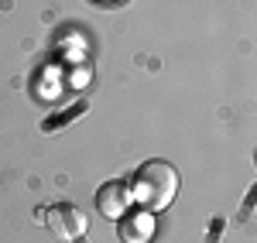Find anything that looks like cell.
Wrapping results in <instances>:
<instances>
[{
    "mask_svg": "<svg viewBox=\"0 0 257 243\" xmlns=\"http://www.w3.org/2000/svg\"><path fill=\"white\" fill-rule=\"evenodd\" d=\"M131 195L141 202V209L148 212H161L175 202L178 195V171L175 164L151 158L134 171V182H131Z\"/></svg>",
    "mask_w": 257,
    "mask_h": 243,
    "instance_id": "6da1fadb",
    "label": "cell"
},
{
    "mask_svg": "<svg viewBox=\"0 0 257 243\" xmlns=\"http://www.w3.org/2000/svg\"><path fill=\"white\" fill-rule=\"evenodd\" d=\"M45 226H48V233L59 236V240H79L82 233H86V216H82L79 205L59 202V205H52V209L45 212Z\"/></svg>",
    "mask_w": 257,
    "mask_h": 243,
    "instance_id": "7a4b0ae2",
    "label": "cell"
},
{
    "mask_svg": "<svg viewBox=\"0 0 257 243\" xmlns=\"http://www.w3.org/2000/svg\"><path fill=\"white\" fill-rule=\"evenodd\" d=\"M131 202H134V195H131V185L127 182H106L99 185L96 192V209L103 219H120L127 209H131Z\"/></svg>",
    "mask_w": 257,
    "mask_h": 243,
    "instance_id": "3957f363",
    "label": "cell"
},
{
    "mask_svg": "<svg viewBox=\"0 0 257 243\" xmlns=\"http://www.w3.org/2000/svg\"><path fill=\"white\" fill-rule=\"evenodd\" d=\"M117 223H120L123 243H148L151 233H155V223H151V212H148V209H141V212H131V209H127Z\"/></svg>",
    "mask_w": 257,
    "mask_h": 243,
    "instance_id": "277c9868",
    "label": "cell"
},
{
    "mask_svg": "<svg viewBox=\"0 0 257 243\" xmlns=\"http://www.w3.org/2000/svg\"><path fill=\"white\" fill-rule=\"evenodd\" d=\"M103 4H113V0H103Z\"/></svg>",
    "mask_w": 257,
    "mask_h": 243,
    "instance_id": "5b68a950",
    "label": "cell"
}]
</instances>
